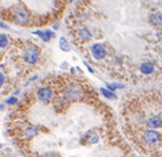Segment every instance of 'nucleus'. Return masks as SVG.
<instances>
[{"mask_svg": "<svg viewBox=\"0 0 162 157\" xmlns=\"http://www.w3.org/2000/svg\"><path fill=\"white\" fill-rule=\"evenodd\" d=\"M16 20L20 24H25L29 20V16H27V10L24 8H19L16 10Z\"/></svg>", "mask_w": 162, "mask_h": 157, "instance_id": "39448f33", "label": "nucleus"}, {"mask_svg": "<svg viewBox=\"0 0 162 157\" xmlns=\"http://www.w3.org/2000/svg\"><path fill=\"white\" fill-rule=\"evenodd\" d=\"M144 140L148 144H154L160 140V134L154 130H148L144 134Z\"/></svg>", "mask_w": 162, "mask_h": 157, "instance_id": "20e7f679", "label": "nucleus"}, {"mask_svg": "<svg viewBox=\"0 0 162 157\" xmlns=\"http://www.w3.org/2000/svg\"><path fill=\"white\" fill-rule=\"evenodd\" d=\"M150 21H151V23L156 24V25H161L162 24V13L161 12H157V13L152 14L151 18H150Z\"/></svg>", "mask_w": 162, "mask_h": 157, "instance_id": "9b49d317", "label": "nucleus"}, {"mask_svg": "<svg viewBox=\"0 0 162 157\" xmlns=\"http://www.w3.org/2000/svg\"><path fill=\"white\" fill-rule=\"evenodd\" d=\"M147 124H148L149 128H151V129L160 128V126H162V118H160V117L150 118L148 120V122H147Z\"/></svg>", "mask_w": 162, "mask_h": 157, "instance_id": "0eeeda50", "label": "nucleus"}, {"mask_svg": "<svg viewBox=\"0 0 162 157\" xmlns=\"http://www.w3.org/2000/svg\"><path fill=\"white\" fill-rule=\"evenodd\" d=\"M78 35H79L80 39H81L82 41H85V42L90 41L91 39H92V34H91L90 31H89L88 29H85V28L80 29L79 31H78Z\"/></svg>", "mask_w": 162, "mask_h": 157, "instance_id": "6e6552de", "label": "nucleus"}, {"mask_svg": "<svg viewBox=\"0 0 162 157\" xmlns=\"http://www.w3.org/2000/svg\"><path fill=\"white\" fill-rule=\"evenodd\" d=\"M99 142V135L96 133H92L90 140H89V144H95Z\"/></svg>", "mask_w": 162, "mask_h": 157, "instance_id": "2eb2a0df", "label": "nucleus"}, {"mask_svg": "<svg viewBox=\"0 0 162 157\" xmlns=\"http://www.w3.org/2000/svg\"><path fill=\"white\" fill-rule=\"evenodd\" d=\"M45 157H56L55 155H52V154H49V155H46Z\"/></svg>", "mask_w": 162, "mask_h": 157, "instance_id": "aec40b11", "label": "nucleus"}, {"mask_svg": "<svg viewBox=\"0 0 162 157\" xmlns=\"http://www.w3.org/2000/svg\"><path fill=\"white\" fill-rule=\"evenodd\" d=\"M0 28H1V29H8V27H7V25L1 21H0Z\"/></svg>", "mask_w": 162, "mask_h": 157, "instance_id": "6ab92c4d", "label": "nucleus"}, {"mask_svg": "<svg viewBox=\"0 0 162 157\" xmlns=\"http://www.w3.org/2000/svg\"><path fill=\"white\" fill-rule=\"evenodd\" d=\"M38 57H40V51H38V48L35 45L27 46V50H25L23 53L24 61L30 65L35 64V63L38 61Z\"/></svg>", "mask_w": 162, "mask_h": 157, "instance_id": "f257e3e1", "label": "nucleus"}, {"mask_svg": "<svg viewBox=\"0 0 162 157\" xmlns=\"http://www.w3.org/2000/svg\"><path fill=\"white\" fill-rule=\"evenodd\" d=\"M59 48H60L61 51H64V52L70 51L69 43L67 42V40L65 39V37H60V39H59Z\"/></svg>", "mask_w": 162, "mask_h": 157, "instance_id": "f8f14e48", "label": "nucleus"}, {"mask_svg": "<svg viewBox=\"0 0 162 157\" xmlns=\"http://www.w3.org/2000/svg\"><path fill=\"white\" fill-rule=\"evenodd\" d=\"M107 87H109V90L113 91V90H115V89H117V88H123V86L118 85V84H109Z\"/></svg>", "mask_w": 162, "mask_h": 157, "instance_id": "dca6fc26", "label": "nucleus"}, {"mask_svg": "<svg viewBox=\"0 0 162 157\" xmlns=\"http://www.w3.org/2000/svg\"><path fill=\"white\" fill-rule=\"evenodd\" d=\"M101 92L104 97H106V98H109V99H115L116 98V96L114 95L113 91L109 90V89H105V88H101Z\"/></svg>", "mask_w": 162, "mask_h": 157, "instance_id": "ddd939ff", "label": "nucleus"}, {"mask_svg": "<svg viewBox=\"0 0 162 157\" xmlns=\"http://www.w3.org/2000/svg\"><path fill=\"white\" fill-rule=\"evenodd\" d=\"M91 53H92L93 57L95 59H103L106 55V52L104 50V47L101 44H93L91 47Z\"/></svg>", "mask_w": 162, "mask_h": 157, "instance_id": "7ed1b4c3", "label": "nucleus"}, {"mask_svg": "<svg viewBox=\"0 0 162 157\" xmlns=\"http://www.w3.org/2000/svg\"><path fill=\"white\" fill-rule=\"evenodd\" d=\"M16 102H18V98H16V97H10L7 100V103L8 104H16Z\"/></svg>", "mask_w": 162, "mask_h": 157, "instance_id": "f3484780", "label": "nucleus"}, {"mask_svg": "<svg viewBox=\"0 0 162 157\" xmlns=\"http://www.w3.org/2000/svg\"><path fill=\"white\" fill-rule=\"evenodd\" d=\"M140 72L145 75H149L153 72V65L151 63H144L140 66Z\"/></svg>", "mask_w": 162, "mask_h": 157, "instance_id": "9d476101", "label": "nucleus"}, {"mask_svg": "<svg viewBox=\"0 0 162 157\" xmlns=\"http://www.w3.org/2000/svg\"><path fill=\"white\" fill-rule=\"evenodd\" d=\"M8 45V39L3 34H0V48H3Z\"/></svg>", "mask_w": 162, "mask_h": 157, "instance_id": "4468645a", "label": "nucleus"}, {"mask_svg": "<svg viewBox=\"0 0 162 157\" xmlns=\"http://www.w3.org/2000/svg\"><path fill=\"white\" fill-rule=\"evenodd\" d=\"M5 76H3V74L2 73H0V86H2L3 84H5Z\"/></svg>", "mask_w": 162, "mask_h": 157, "instance_id": "a211bd4d", "label": "nucleus"}, {"mask_svg": "<svg viewBox=\"0 0 162 157\" xmlns=\"http://www.w3.org/2000/svg\"><path fill=\"white\" fill-rule=\"evenodd\" d=\"M33 33L37 36H40L44 42H49L52 37L54 36V33L49 30H47V31H34Z\"/></svg>", "mask_w": 162, "mask_h": 157, "instance_id": "423d86ee", "label": "nucleus"}, {"mask_svg": "<svg viewBox=\"0 0 162 157\" xmlns=\"http://www.w3.org/2000/svg\"><path fill=\"white\" fill-rule=\"evenodd\" d=\"M65 97L68 100H76V99L79 98V90L76 88H70L65 92Z\"/></svg>", "mask_w": 162, "mask_h": 157, "instance_id": "1a4fd4ad", "label": "nucleus"}, {"mask_svg": "<svg viewBox=\"0 0 162 157\" xmlns=\"http://www.w3.org/2000/svg\"><path fill=\"white\" fill-rule=\"evenodd\" d=\"M37 98L43 102H48L53 97V91L49 87H42L37 90Z\"/></svg>", "mask_w": 162, "mask_h": 157, "instance_id": "f03ea898", "label": "nucleus"}, {"mask_svg": "<svg viewBox=\"0 0 162 157\" xmlns=\"http://www.w3.org/2000/svg\"><path fill=\"white\" fill-rule=\"evenodd\" d=\"M1 146H2V144H0V147H1Z\"/></svg>", "mask_w": 162, "mask_h": 157, "instance_id": "412c9836", "label": "nucleus"}]
</instances>
